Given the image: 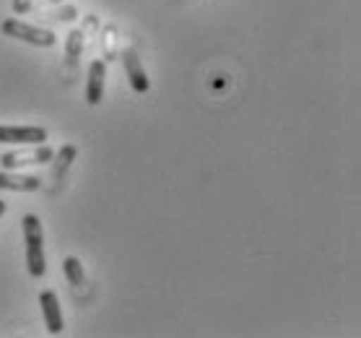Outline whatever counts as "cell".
Segmentation results:
<instances>
[{
	"instance_id": "cell-15",
	"label": "cell",
	"mask_w": 361,
	"mask_h": 338,
	"mask_svg": "<svg viewBox=\"0 0 361 338\" xmlns=\"http://www.w3.org/2000/svg\"><path fill=\"white\" fill-rule=\"evenodd\" d=\"M52 3H63V0H52Z\"/></svg>"
},
{
	"instance_id": "cell-11",
	"label": "cell",
	"mask_w": 361,
	"mask_h": 338,
	"mask_svg": "<svg viewBox=\"0 0 361 338\" xmlns=\"http://www.w3.org/2000/svg\"><path fill=\"white\" fill-rule=\"evenodd\" d=\"M63 273H66L68 284L75 289V291H83L86 289V271H83V263L78 258H66L63 260Z\"/></svg>"
},
{
	"instance_id": "cell-12",
	"label": "cell",
	"mask_w": 361,
	"mask_h": 338,
	"mask_svg": "<svg viewBox=\"0 0 361 338\" xmlns=\"http://www.w3.org/2000/svg\"><path fill=\"white\" fill-rule=\"evenodd\" d=\"M75 157H78V146H73V143H66V146H60L58 154H52V159H55V182H63L68 167L73 164Z\"/></svg>"
},
{
	"instance_id": "cell-13",
	"label": "cell",
	"mask_w": 361,
	"mask_h": 338,
	"mask_svg": "<svg viewBox=\"0 0 361 338\" xmlns=\"http://www.w3.org/2000/svg\"><path fill=\"white\" fill-rule=\"evenodd\" d=\"M32 3L34 0H13V13H16V16L29 13V11H32Z\"/></svg>"
},
{
	"instance_id": "cell-6",
	"label": "cell",
	"mask_w": 361,
	"mask_h": 338,
	"mask_svg": "<svg viewBox=\"0 0 361 338\" xmlns=\"http://www.w3.org/2000/svg\"><path fill=\"white\" fill-rule=\"evenodd\" d=\"M123 66H125V76H128V81H130L133 91H138V94H146L151 89V78H148L146 68L140 63L138 52L133 50V47H125L123 50Z\"/></svg>"
},
{
	"instance_id": "cell-4",
	"label": "cell",
	"mask_w": 361,
	"mask_h": 338,
	"mask_svg": "<svg viewBox=\"0 0 361 338\" xmlns=\"http://www.w3.org/2000/svg\"><path fill=\"white\" fill-rule=\"evenodd\" d=\"M47 131L42 125H0V143H13V146H34L44 143Z\"/></svg>"
},
{
	"instance_id": "cell-2",
	"label": "cell",
	"mask_w": 361,
	"mask_h": 338,
	"mask_svg": "<svg viewBox=\"0 0 361 338\" xmlns=\"http://www.w3.org/2000/svg\"><path fill=\"white\" fill-rule=\"evenodd\" d=\"M3 34L11 37V40H21L26 44H34V47H52L58 37L55 32H49V29H42V26H34V24H26L21 18H6L3 24H0Z\"/></svg>"
},
{
	"instance_id": "cell-7",
	"label": "cell",
	"mask_w": 361,
	"mask_h": 338,
	"mask_svg": "<svg viewBox=\"0 0 361 338\" xmlns=\"http://www.w3.org/2000/svg\"><path fill=\"white\" fill-rule=\"evenodd\" d=\"M39 307H42V318H44V325L52 336H60L66 330V318H63V307H60V299L55 291H42L39 294Z\"/></svg>"
},
{
	"instance_id": "cell-9",
	"label": "cell",
	"mask_w": 361,
	"mask_h": 338,
	"mask_svg": "<svg viewBox=\"0 0 361 338\" xmlns=\"http://www.w3.org/2000/svg\"><path fill=\"white\" fill-rule=\"evenodd\" d=\"M104 83H107V63L104 60H91L89 81H86V102L97 107L104 99Z\"/></svg>"
},
{
	"instance_id": "cell-5",
	"label": "cell",
	"mask_w": 361,
	"mask_h": 338,
	"mask_svg": "<svg viewBox=\"0 0 361 338\" xmlns=\"http://www.w3.org/2000/svg\"><path fill=\"white\" fill-rule=\"evenodd\" d=\"M97 26H99L97 16L91 13V16H86V24L75 26L73 32L68 34V40H66V58H68V63H71V66H75V63H78V58H81L83 50H86V42H89L91 32H94Z\"/></svg>"
},
{
	"instance_id": "cell-3",
	"label": "cell",
	"mask_w": 361,
	"mask_h": 338,
	"mask_svg": "<svg viewBox=\"0 0 361 338\" xmlns=\"http://www.w3.org/2000/svg\"><path fill=\"white\" fill-rule=\"evenodd\" d=\"M52 154L55 151L49 149L47 143H34L29 149L0 154V167L3 169H21V167H29V164H47V162H52Z\"/></svg>"
},
{
	"instance_id": "cell-8",
	"label": "cell",
	"mask_w": 361,
	"mask_h": 338,
	"mask_svg": "<svg viewBox=\"0 0 361 338\" xmlns=\"http://www.w3.org/2000/svg\"><path fill=\"white\" fill-rule=\"evenodd\" d=\"M42 180L37 174H21L18 169H0V190L11 193H37Z\"/></svg>"
},
{
	"instance_id": "cell-1",
	"label": "cell",
	"mask_w": 361,
	"mask_h": 338,
	"mask_svg": "<svg viewBox=\"0 0 361 338\" xmlns=\"http://www.w3.org/2000/svg\"><path fill=\"white\" fill-rule=\"evenodd\" d=\"M21 231H24L26 268L34 279H42L47 273V255H44V229H42L39 216L26 214L21 219Z\"/></svg>"
},
{
	"instance_id": "cell-14",
	"label": "cell",
	"mask_w": 361,
	"mask_h": 338,
	"mask_svg": "<svg viewBox=\"0 0 361 338\" xmlns=\"http://www.w3.org/2000/svg\"><path fill=\"white\" fill-rule=\"evenodd\" d=\"M6 208H8V203L0 198V219H3V214H6Z\"/></svg>"
},
{
	"instance_id": "cell-10",
	"label": "cell",
	"mask_w": 361,
	"mask_h": 338,
	"mask_svg": "<svg viewBox=\"0 0 361 338\" xmlns=\"http://www.w3.org/2000/svg\"><path fill=\"white\" fill-rule=\"evenodd\" d=\"M102 55H104V63L120 58V32L115 24H107L102 29Z\"/></svg>"
}]
</instances>
